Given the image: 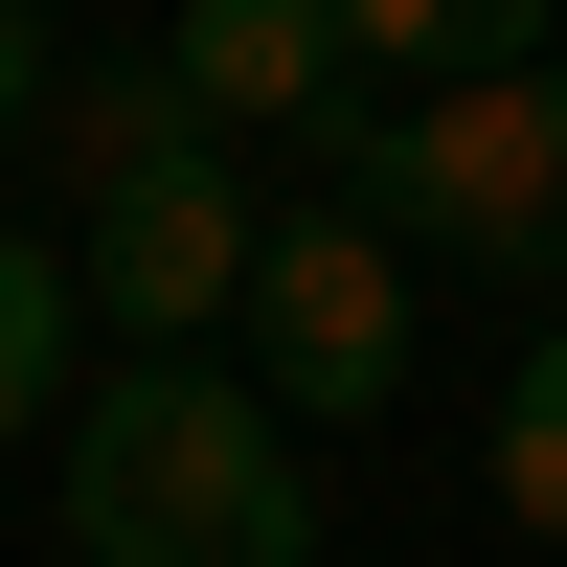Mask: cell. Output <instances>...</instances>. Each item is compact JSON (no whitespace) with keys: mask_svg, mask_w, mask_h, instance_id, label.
Instances as JSON below:
<instances>
[{"mask_svg":"<svg viewBox=\"0 0 567 567\" xmlns=\"http://www.w3.org/2000/svg\"><path fill=\"white\" fill-rule=\"evenodd\" d=\"M499 523H523V545H567V318H545V341H523V386H499Z\"/></svg>","mask_w":567,"mask_h":567,"instance_id":"7","label":"cell"},{"mask_svg":"<svg viewBox=\"0 0 567 567\" xmlns=\"http://www.w3.org/2000/svg\"><path fill=\"white\" fill-rule=\"evenodd\" d=\"M159 45L205 69V114H227V136H318V114L363 91V45H341V0H182Z\"/></svg>","mask_w":567,"mask_h":567,"instance_id":"5","label":"cell"},{"mask_svg":"<svg viewBox=\"0 0 567 567\" xmlns=\"http://www.w3.org/2000/svg\"><path fill=\"white\" fill-rule=\"evenodd\" d=\"M0 136H45V0H0Z\"/></svg>","mask_w":567,"mask_h":567,"instance_id":"10","label":"cell"},{"mask_svg":"<svg viewBox=\"0 0 567 567\" xmlns=\"http://www.w3.org/2000/svg\"><path fill=\"white\" fill-rule=\"evenodd\" d=\"M69 567H318V477L272 386H227L205 341H136L69 409Z\"/></svg>","mask_w":567,"mask_h":567,"instance_id":"1","label":"cell"},{"mask_svg":"<svg viewBox=\"0 0 567 567\" xmlns=\"http://www.w3.org/2000/svg\"><path fill=\"white\" fill-rule=\"evenodd\" d=\"M45 136H69V205H114V182H159V159H205V69H182V45H136V69H69L45 91Z\"/></svg>","mask_w":567,"mask_h":567,"instance_id":"6","label":"cell"},{"mask_svg":"<svg viewBox=\"0 0 567 567\" xmlns=\"http://www.w3.org/2000/svg\"><path fill=\"white\" fill-rule=\"evenodd\" d=\"M296 159H318V182H363L432 272L567 296V45H523V69H432V91H341Z\"/></svg>","mask_w":567,"mask_h":567,"instance_id":"2","label":"cell"},{"mask_svg":"<svg viewBox=\"0 0 567 567\" xmlns=\"http://www.w3.org/2000/svg\"><path fill=\"white\" fill-rule=\"evenodd\" d=\"M69 296H91V272L0 227V432H45V386H69Z\"/></svg>","mask_w":567,"mask_h":567,"instance_id":"9","label":"cell"},{"mask_svg":"<svg viewBox=\"0 0 567 567\" xmlns=\"http://www.w3.org/2000/svg\"><path fill=\"white\" fill-rule=\"evenodd\" d=\"M250 182H227V136L205 159H159V182H114V205H91V318H114V341H205V318H250Z\"/></svg>","mask_w":567,"mask_h":567,"instance_id":"4","label":"cell"},{"mask_svg":"<svg viewBox=\"0 0 567 567\" xmlns=\"http://www.w3.org/2000/svg\"><path fill=\"white\" fill-rule=\"evenodd\" d=\"M409 227L363 205V182H318V205H272L250 227V386L296 409V432H363V409L409 386Z\"/></svg>","mask_w":567,"mask_h":567,"instance_id":"3","label":"cell"},{"mask_svg":"<svg viewBox=\"0 0 567 567\" xmlns=\"http://www.w3.org/2000/svg\"><path fill=\"white\" fill-rule=\"evenodd\" d=\"M341 45H363V69H523L545 0H341Z\"/></svg>","mask_w":567,"mask_h":567,"instance_id":"8","label":"cell"}]
</instances>
